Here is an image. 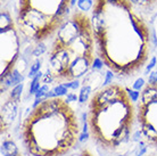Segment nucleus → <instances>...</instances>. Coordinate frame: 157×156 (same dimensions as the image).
I'll list each match as a JSON object with an SVG mask.
<instances>
[{
    "mask_svg": "<svg viewBox=\"0 0 157 156\" xmlns=\"http://www.w3.org/2000/svg\"><path fill=\"white\" fill-rule=\"evenodd\" d=\"M90 17L97 56L107 70L129 79L147 66L151 30L131 0H94Z\"/></svg>",
    "mask_w": 157,
    "mask_h": 156,
    "instance_id": "f257e3e1",
    "label": "nucleus"
},
{
    "mask_svg": "<svg viewBox=\"0 0 157 156\" xmlns=\"http://www.w3.org/2000/svg\"><path fill=\"white\" fill-rule=\"evenodd\" d=\"M20 131L28 156H65L76 148L82 128L71 104L56 97L32 107Z\"/></svg>",
    "mask_w": 157,
    "mask_h": 156,
    "instance_id": "f03ea898",
    "label": "nucleus"
},
{
    "mask_svg": "<svg viewBox=\"0 0 157 156\" xmlns=\"http://www.w3.org/2000/svg\"><path fill=\"white\" fill-rule=\"evenodd\" d=\"M97 57L91 17L74 9L56 32L48 50L44 84H63L80 80L91 71Z\"/></svg>",
    "mask_w": 157,
    "mask_h": 156,
    "instance_id": "7ed1b4c3",
    "label": "nucleus"
},
{
    "mask_svg": "<svg viewBox=\"0 0 157 156\" xmlns=\"http://www.w3.org/2000/svg\"><path fill=\"white\" fill-rule=\"evenodd\" d=\"M86 122L92 142L101 152H121L130 144L137 123V109L120 83L102 87L88 102Z\"/></svg>",
    "mask_w": 157,
    "mask_h": 156,
    "instance_id": "20e7f679",
    "label": "nucleus"
},
{
    "mask_svg": "<svg viewBox=\"0 0 157 156\" xmlns=\"http://www.w3.org/2000/svg\"><path fill=\"white\" fill-rule=\"evenodd\" d=\"M71 10V0H18L16 24L25 39L41 43L55 37Z\"/></svg>",
    "mask_w": 157,
    "mask_h": 156,
    "instance_id": "39448f33",
    "label": "nucleus"
},
{
    "mask_svg": "<svg viewBox=\"0 0 157 156\" xmlns=\"http://www.w3.org/2000/svg\"><path fill=\"white\" fill-rule=\"evenodd\" d=\"M21 32L12 14L2 9L0 13V81L10 76L21 56Z\"/></svg>",
    "mask_w": 157,
    "mask_h": 156,
    "instance_id": "423d86ee",
    "label": "nucleus"
},
{
    "mask_svg": "<svg viewBox=\"0 0 157 156\" xmlns=\"http://www.w3.org/2000/svg\"><path fill=\"white\" fill-rule=\"evenodd\" d=\"M137 124L147 145L157 148V83H147L136 104Z\"/></svg>",
    "mask_w": 157,
    "mask_h": 156,
    "instance_id": "0eeeda50",
    "label": "nucleus"
},
{
    "mask_svg": "<svg viewBox=\"0 0 157 156\" xmlns=\"http://www.w3.org/2000/svg\"><path fill=\"white\" fill-rule=\"evenodd\" d=\"M0 156H24L16 142L10 138H4L0 145Z\"/></svg>",
    "mask_w": 157,
    "mask_h": 156,
    "instance_id": "6e6552de",
    "label": "nucleus"
},
{
    "mask_svg": "<svg viewBox=\"0 0 157 156\" xmlns=\"http://www.w3.org/2000/svg\"><path fill=\"white\" fill-rule=\"evenodd\" d=\"M42 76H43L42 72H39L34 78L32 79L31 83H30V89H29V95H30V96H31V95H36V92L39 90L40 81L42 80Z\"/></svg>",
    "mask_w": 157,
    "mask_h": 156,
    "instance_id": "1a4fd4ad",
    "label": "nucleus"
},
{
    "mask_svg": "<svg viewBox=\"0 0 157 156\" xmlns=\"http://www.w3.org/2000/svg\"><path fill=\"white\" fill-rule=\"evenodd\" d=\"M131 1L139 9H149L157 4V0H131Z\"/></svg>",
    "mask_w": 157,
    "mask_h": 156,
    "instance_id": "9d476101",
    "label": "nucleus"
},
{
    "mask_svg": "<svg viewBox=\"0 0 157 156\" xmlns=\"http://www.w3.org/2000/svg\"><path fill=\"white\" fill-rule=\"evenodd\" d=\"M23 89H24L23 83H21V84H18V86L14 87L13 90L10 91V94H9V98L13 99V100H16V102H20L22 92H23Z\"/></svg>",
    "mask_w": 157,
    "mask_h": 156,
    "instance_id": "9b49d317",
    "label": "nucleus"
},
{
    "mask_svg": "<svg viewBox=\"0 0 157 156\" xmlns=\"http://www.w3.org/2000/svg\"><path fill=\"white\" fill-rule=\"evenodd\" d=\"M94 0H78V8L81 12L88 13L94 8Z\"/></svg>",
    "mask_w": 157,
    "mask_h": 156,
    "instance_id": "f8f14e48",
    "label": "nucleus"
},
{
    "mask_svg": "<svg viewBox=\"0 0 157 156\" xmlns=\"http://www.w3.org/2000/svg\"><path fill=\"white\" fill-rule=\"evenodd\" d=\"M41 65H42V62H41V59H38V60H36V62L33 63V65H31V68H30V72H29L28 76L30 79H33L34 76H36L38 73L40 72V68H41Z\"/></svg>",
    "mask_w": 157,
    "mask_h": 156,
    "instance_id": "ddd939ff",
    "label": "nucleus"
},
{
    "mask_svg": "<svg viewBox=\"0 0 157 156\" xmlns=\"http://www.w3.org/2000/svg\"><path fill=\"white\" fill-rule=\"evenodd\" d=\"M156 63H157V57H156V56H151V58H150V60L148 62L147 66L145 67V72H144V74L149 75L150 73L154 71L155 66H156Z\"/></svg>",
    "mask_w": 157,
    "mask_h": 156,
    "instance_id": "4468645a",
    "label": "nucleus"
},
{
    "mask_svg": "<svg viewBox=\"0 0 157 156\" xmlns=\"http://www.w3.org/2000/svg\"><path fill=\"white\" fill-rule=\"evenodd\" d=\"M52 90L55 92L56 97H63V96L68 94V89L66 88L65 84H58V86H56Z\"/></svg>",
    "mask_w": 157,
    "mask_h": 156,
    "instance_id": "2eb2a0df",
    "label": "nucleus"
},
{
    "mask_svg": "<svg viewBox=\"0 0 157 156\" xmlns=\"http://www.w3.org/2000/svg\"><path fill=\"white\" fill-rule=\"evenodd\" d=\"M46 51H47L46 45H44V42H41V43H38V46L36 47V49L32 51V55H33L34 57H40V56H42Z\"/></svg>",
    "mask_w": 157,
    "mask_h": 156,
    "instance_id": "dca6fc26",
    "label": "nucleus"
},
{
    "mask_svg": "<svg viewBox=\"0 0 157 156\" xmlns=\"http://www.w3.org/2000/svg\"><path fill=\"white\" fill-rule=\"evenodd\" d=\"M67 156H94V154L88 148H80L75 152L68 154Z\"/></svg>",
    "mask_w": 157,
    "mask_h": 156,
    "instance_id": "f3484780",
    "label": "nucleus"
},
{
    "mask_svg": "<svg viewBox=\"0 0 157 156\" xmlns=\"http://www.w3.org/2000/svg\"><path fill=\"white\" fill-rule=\"evenodd\" d=\"M146 84H147V82L145 81V79H144V78H138L137 80H136V82L132 84V89L137 90V91H140V92H141L142 89L145 88Z\"/></svg>",
    "mask_w": 157,
    "mask_h": 156,
    "instance_id": "a211bd4d",
    "label": "nucleus"
},
{
    "mask_svg": "<svg viewBox=\"0 0 157 156\" xmlns=\"http://www.w3.org/2000/svg\"><path fill=\"white\" fill-rule=\"evenodd\" d=\"M126 90H128V94H129L130 98H131V100L136 104V103L139 100V98H140V91H137V90H133V89H130L129 87H125Z\"/></svg>",
    "mask_w": 157,
    "mask_h": 156,
    "instance_id": "6ab92c4d",
    "label": "nucleus"
},
{
    "mask_svg": "<svg viewBox=\"0 0 157 156\" xmlns=\"http://www.w3.org/2000/svg\"><path fill=\"white\" fill-rule=\"evenodd\" d=\"M115 74L112 72L110 70H107L106 73H105V78H104V87L108 86V84H112L113 83V80H114Z\"/></svg>",
    "mask_w": 157,
    "mask_h": 156,
    "instance_id": "aec40b11",
    "label": "nucleus"
},
{
    "mask_svg": "<svg viewBox=\"0 0 157 156\" xmlns=\"http://www.w3.org/2000/svg\"><path fill=\"white\" fill-rule=\"evenodd\" d=\"M63 84H65L66 86L67 89H71V90H76L78 89V88H81V82H80V80H74V81H72V82H67V83H63Z\"/></svg>",
    "mask_w": 157,
    "mask_h": 156,
    "instance_id": "412c9836",
    "label": "nucleus"
},
{
    "mask_svg": "<svg viewBox=\"0 0 157 156\" xmlns=\"http://www.w3.org/2000/svg\"><path fill=\"white\" fill-rule=\"evenodd\" d=\"M102 66H105V65H104V63H102L101 59H100L98 56H97V57H96V59H94V65H92V67H91V70H94V71H101Z\"/></svg>",
    "mask_w": 157,
    "mask_h": 156,
    "instance_id": "4be33fe9",
    "label": "nucleus"
},
{
    "mask_svg": "<svg viewBox=\"0 0 157 156\" xmlns=\"http://www.w3.org/2000/svg\"><path fill=\"white\" fill-rule=\"evenodd\" d=\"M147 83H151V84H155L157 83V71L154 70L149 75H148V81Z\"/></svg>",
    "mask_w": 157,
    "mask_h": 156,
    "instance_id": "5701e85b",
    "label": "nucleus"
},
{
    "mask_svg": "<svg viewBox=\"0 0 157 156\" xmlns=\"http://www.w3.org/2000/svg\"><path fill=\"white\" fill-rule=\"evenodd\" d=\"M65 100L71 104L72 102H76V100H78V96H76V95L73 94V92H68V94L66 95V97H65Z\"/></svg>",
    "mask_w": 157,
    "mask_h": 156,
    "instance_id": "b1692460",
    "label": "nucleus"
},
{
    "mask_svg": "<svg viewBox=\"0 0 157 156\" xmlns=\"http://www.w3.org/2000/svg\"><path fill=\"white\" fill-rule=\"evenodd\" d=\"M147 152V145H145V146H142L141 149L138 148L137 153H136V156H144L145 155V153Z\"/></svg>",
    "mask_w": 157,
    "mask_h": 156,
    "instance_id": "393cba45",
    "label": "nucleus"
},
{
    "mask_svg": "<svg viewBox=\"0 0 157 156\" xmlns=\"http://www.w3.org/2000/svg\"><path fill=\"white\" fill-rule=\"evenodd\" d=\"M76 1H78V0H71V5H72V8L74 7L75 6V4H76Z\"/></svg>",
    "mask_w": 157,
    "mask_h": 156,
    "instance_id": "a878e982",
    "label": "nucleus"
},
{
    "mask_svg": "<svg viewBox=\"0 0 157 156\" xmlns=\"http://www.w3.org/2000/svg\"><path fill=\"white\" fill-rule=\"evenodd\" d=\"M117 156H124V155H123V154H120V155H117Z\"/></svg>",
    "mask_w": 157,
    "mask_h": 156,
    "instance_id": "bb28decb",
    "label": "nucleus"
}]
</instances>
